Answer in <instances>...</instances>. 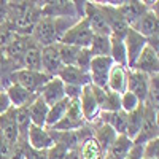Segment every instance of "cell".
I'll return each instance as SVG.
<instances>
[{"label":"cell","instance_id":"cell-1","mask_svg":"<svg viewBox=\"0 0 159 159\" xmlns=\"http://www.w3.org/2000/svg\"><path fill=\"white\" fill-rule=\"evenodd\" d=\"M76 21H78V18L40 16V19L37 21L30 37L42 48L51 46V45H57V43H61V38L64 37V34L67 32Z\"/></svg>","mask_w":159,"mask_h":159},{"label":"cell","instance_id":"cell-2","mask_svg":"<svg viewBox=\"0 0 159 159\" xmlns=\"http://www.w3.org/2000/svg\"><path fill=\"white\" fill-rule=\"evenodd\" d=\"M92 37H94V34H92L88 21L84 18H81L64 34V37L61 38V43L76 46V48H89Z\"/></svg>","mask_w":159,"mask_h":159},{"label":"cell","instance_id":"cell-3","mask_svg":"<svg viewBox=\"0 0 159 159\" xmlns=\"http://www.w3.org/2000/svg\"><path fill=\"white\" fill-rule=\"evenodd\" d=\"M51 80V76L45 75L43 72H32V70H25V69H21L18 72L13 73V78H11V84L16 83L19 86H22L24 89H27L29 92L35 96H40L43 86Z\"/></svg>","mask_w":159,"mask_h":159},{"label":"cell","instance_id":"cell-4","mask_svg":"<svg viewBox=\"0 0 159 159\" xmlns=\"http://www.w3.org/2000/svg\"><path fill=\"white\" fill-rule=\"evenodd\" d=\"M99 8L100 11L103 13V18L105 21H107V25H108V29H110V34L111 37H116V38H124L127 30H129V25L126 24V21L121 18V15H119V11L116 8V5H111L110 2L107 3H99Z\"/></svg>","mask_w":159,"mask_h":159},{"label":"cell","instance_id":"cell-5","mask_svg":"<svg viewBox=\"0 0 159 159\" xmlns=\"http://www.w3.org/2000/svg\"><path fill=\"white\" fill-rule=\"evenodd\" d=\"M83 126H86V121L81 113V107H80L78 100H70L69 110L64 115V118L57 124L49 127V130H57V132H69V130H78Z\"/></svg>","mask_w":159,"mask_h":159},{"label":"cell","instance_id":"cell-6","mask_svg":"<svg viewBox=\"0 0 159 159\" xmlns=\"http://www.w3.org/2000/svg\"><path fill=\"white\" fill-rule=\"evenodd\" d=\"M115 62L111 61L110 56L105 57H92L89 64V76H91V84L97 86L100 89H107V81H108V73Z\"/></svg>","mask_w":159,"mask_h":159},{"label":"cell","instance_id":"cell-7","mask_svg":"<svg viewBox=\"0 0 159 159\" xmlns=\"http://www.w3.org/2000/svg\"><path fill=\"white\" fill-rule=\"evenodd\" d=\"M94 35H102V37H111L110 29L107 25V21L103 18V13L100 11L97 2H84V16H83Z\"/></svg>","mask_w":159,"mask_h":159},{"label":"cell","instance_id":"cell-8","mask_svg":"<svg viewBox=\"0 0 159 159\" xmlns=\"http://www.w3.org/2000/svg\"><path fill=\"white\" fill-rule=\"evenodd\" d=\"M157 110L143 103V124L142 130L134 140V145H145L148 140L157 139Z\"/></svg>","mask_w":159,"mask_h":159},{"label":"cell","instance_id":"cell-9","mask_svg":"<svg viewBox=\"0 0 159 159\" xmlns=\"http://www.w3.org/2000/svg\"><path fill=\"white\" fill-rule=\"evenodd\" d=\"M123 40H124L126 54H127V70H130L132 67H134L135 61L139 59L140 52L145 49V46L148 45V38L142 37L134 29L129 27V30H127V34H126V37Z\"/></svg>","mask_w":159,"mask_h":159},{"label":"cell","instance_id":"cell-10","mask_svg":"<svg viewBox=\"0 0 159 159\" xmlns=\"http://www.w3.org/2000/svg\"><path fill=\"white\" fill-rule=\"evenodd\" d=\"M153 3H156V2H139V0H132V2H121L116 8L119 11V15H121V18L130 27L132 24H135L140 19V16H143L150 8H153Z\"/></svg>","mask_w":159,"mask_h":159},{"label":"cell","instance_id":"cell-11","mask_svg":"<svg viewBox=\"0 0 159 159\" xmlns=\"http://www.w3.org/2000/svg\"><path fill=\"white\" fill-rule=\"evenodd\" d=\"M64 69L61 54H59V43L42 48V72L51 78L59 75V72Z\"/></svg>","mask_w":159,"mask_h":159},{"label":"cell","instance_id":"cell-12","mask_svg":"<svg viewBox=\"0 0 159 159\" xmlns=\"http://www.w3.org/2000/svg\"><path fill=\"white\" fill-rule=\"evenodd\" d=\"M78 102H80V107H81V113H83V118H84L86 124L96 123L99 119V115H100V108L97 105V100H96L94 94H92L91 84H88L81 89V96H80Z\"/></svg>","mask_w":159,"mask_h":159},{"label":"cell","instance_id":"cell-13","mask_svg":"<svg viewBox=\"0 0 159 159\" xmlns=\"http://www.w3.org/2000/svg\"><path fill=\"white\" fill-rule=\"evenodd\" d=\"M150 89V75H145L139 70H127V91L132 92L142 103L147 100Z\"/></svg>","mask_w":159,"mask_h":159},{"label":"cell","instance_id":"cell-14","mask_svg":"<svg viewBox=\"0 0 159 159\" xmlns=\"http://www.w3.org/2000/svg\"><path fill=\"white\" fill-rule=\"evenodd\" d=\"M130 29H134L137 34H140L145 38H153L157 37V30H159V16L154 11V7L150 8L143 16H140V19L130 25Z\"/></svg>","mask_w":159,"mask_h":159},{"label":"cell","instance_id":"cell-15","mask_svg":"<svg viewBox=\"0 0 159 159\" xmlns=\"http://www.w3.org/2000/svg\"><path fill=\"white\" fill-rule=\"evenodd\" d=\"M134 70H139L145 75H157L159 72V56H157V51L153 49L151 46H145V49L140 52L139 59L135 61L134 67H132ZM130 69V70H132Z\"/></svg>","mask_w":159,"mask_h":159},{"label":"cell","instance_id":"cell-16","mask_svg":"<svg viewBox=\"0 0 159 159\" xmlns=\"http://www.w3.org/2000/svg\"><path fill=\"white\" fill-rule=\"evenodd\" d=\"M0 139L10 147H15L19 142V134L15 121V108H10L5 115L0 116Z\"/></svg>","mask_w":159,"mask_h":159},{"label":"cell","instance_id":"cell-17","mask_svg":"<svg viewBox=\"0 0 159 159\" xmlns=\"http://www.w3.org/2000/svg\"><path fill=\"white\" fill-rule=\"evenodd\" d=\"M27 145L38 151H48L54 145V140L46 127H37L32 124L27 132Z\"/></svg>","mask_w":159,"mask_h":159},{"label":"cell","instance_id":"cell-18","mask_svg":"<svg viewBox=\"0 0 159 159\" xmlns=\"http://www.w3.org/2000/svg\"><path fill=\"white\" fill-rule=\"evenodd\" d=\"M42 16H48V18H78L75 2H45L43 7H42Z\"/></svg>","mask_w":159,"mask_h":159},{"label":"cell","instance_id":"cell-19","mask_svg":"<svg viewBox=\"0 0 159 159\" xmlns=\"http://www.w3.org/2000/svg\"><path fill=\"white\" fill-rule=\"evenodd\" d=\"M40 97L45 100V103L48 105V107L61 102L62 99H65V86H64V83L57 76L51 78L49 81L43 86L42 92H40Z\"/></svg>","mask_w":159,"mask_h":159},{"label":"cell","instance_id":"cell-20","mask_svg":"<svg viewBox=\"0 0 159 159\" xmlns=\"http://www.w3.org/2000/svg\"><path fill=\"white\" fill-rule=\"evenodd\" d=\"M7 96L10 99V103H11V107L13 108H21V107H29V105L38 97L35 94H32V92H29L27 89H24L22 86L16 84V83H13L10 84L7 89Z\"/></svg>","mask_w":159,"mask_h":159},{"label":"cell","instance_id":"cell-21","mask_svg":"<svg viewBox=\"0 0 159 159\" xmlns=\"http://www.w3.org/2000/svg\"><path fill=\"white\" fill-rule=\"evenodd\" d=\"M91 126H92V137L96 139V142L99 143V147H100V150L103 151V156H105V153H107V150L111 147V143L115 142L118 134L110 126L100 123L99 119L96 123H92Z\"/></svg>","mask_w":159,"mask_h":159},{"label":"cell","instance_id":"cell-22","mask_svg":"<svg viewBox=\"0 0 159 159\" xmlns=\"http://www.w3.org/2000/svg\"><path fill=\"white\" fill-rule=\"evenodd\" d=\"M29 38L30 37H24V35H15V38L10 42V45L3 49L5 54L18 65V69H24L22 67V59L25 54V49H27L29 45Z\"/></svg>","mask_w":159,"mask_h":159},{"label":"cell","instance_id":"cell-23","mask_svg":"<svg viewBox=\"0 0 159 159\" xmlns=\"http://www.w3.org/2000/svg\"><path fill=\"white\" fill-rule=\"evenodd\" d=\"M99 121L110 126L118 135H126L127 130V113L119 111H102L99 115Z\"/></svg>","mask_w":159,"mask_h":159},{"label":"cell","instance_id":"cell-24","mask_svg":"<svg viewBox=\"0 0 159 159\" xmlns=\"http://www.w3.org/2000/svg\"><path fill=\"white\" fill-rule=\"evenodd\" d=\"M107 89L116 94H124L127 91V69L121 65H113L110 73H108V81H107Z\"/></svg>","mask_w":159,"mask_h":159},{"label":"cell","instance_id":"cell-25","mask_svg":"<svg viewBox=\"0 0 159 159\" xmlns=\"http://www.w3.org/2000/svg\"><path fill=\"white\" fill-rule=\"evenodd\" d=\"M57 78L64 84H70V86H80V88H84L88 84H91V76L88 72H83L76 67H64Z\"/></svg>","mask_w":159,"mask_h":159},{"label":"cell","instance_id":"cell-26","mask_svg":"<svg viewBox=\"0 0 159 159\" xmlns=\"http://www.w3.org/2000/svg\"><path fill=\"white\" fill-rule=\"evenodd\" d=\"M22 67L25 70L42 72V46L32 37L29 38V45H27V49H25L24 59H22Z\"/></svg>","mask_w":159,"mask_h":159},{"label":"cell","instance_id":"cell-27","mask_svg":"<svg viewBox=\"0 0 159 159\" xmlns=\"http://www.w3.org/2000/svg\"><path fill=\"white\" fill-rule=\"evenodd\" d=\"M132 147H134V142L127 135H118L115 142L111 143V147L107 150L105 156L108 159H124L132 150Z\"/></svg>","mask_w":159,"mask_h":159},{"label":"cell","instance_id":"cell-28","mask_svg":"<svg viewBox=\"0 0 159 159\" xmlns=\"http://www.w3.org/2000/svg\"><path fill=\"white\" fill-rule=\"evenodd\" d=\"M48 110L49 107L45 103L42 97H37L30 105H29V115H30V123L37 127H45L46 126V118H48Z\"/></svg>","mask_w":159,"mask_h":159},{"label":"cell","instance_id":"cell-29","mask_svg":"<svg viewBox=\"0 0 159 159\" xmlns=\"http://www.w3.org/2000/svg\"><path fill=\"white\" fill-rule=\"evenodd\" d=\"M78 159H102L103 151L100 150L99 143L96 142L94 137H89L80 143V147H76Z\"/></svg>","mask_w":159,"mask_h":159},{"label":"cell","instance_id":"cell-30","mask_svg":"<svg viewBox=\"0 0 159 159\" xmlns=\"http://www.w3.org/2000/svg\"><path fill=\"white\" fill-rule=\"evenodd\" d=\"M18 65L13 62L3 49H0V83L2 86L7 89L10 84H11V78H13V73L18 72Z\"/></svg>","mask_w":159,"mask_h":159},{"label":"cell","instance_id":"cell-31","mask_svg":"<svg viewBox=\"0 0 159 159\" xmlns=\"http://www.w3.org/2000/svg\"><path fill=\"white\" fill-rule=\"evenodd\" d=\"M142 124H143V103L137 110H134L132 113L127 115V130L126 135L134 142L137 139V135L140 134L142 130Z\"/></svg>","mask_w":159,"mask_h":159},{"label":"cell","instance_id":"cell-32","mask_svg":"<svg viewBox=\"0 0 159 159\" xmlns=\"http://www.w3.org/2000/svg\"><path fill=\"white\" fill-rule=\"evenodd\" d=\"M110 57L116 65L127 69V54H126V46H124V40L110 37Z\"/></svg>","mask_w":159,"mask_h":159},{"label":"cell","instance_id":"cell-33","mask_svg":"<svg viewBox=\"0 0 159 159\" xmlns=\"http://www.w3.org/2000/svg\"><path fill=\"white\" fill-rule=\"evenodd\" d=\"M69 105H70V100L65 97V99H62L61 102H57V103H54V105H51L49 107V110H48V118H46V129H49V127H52L54 124H57L61 119L64 118V115L67 113V110H69Z\"/></svg>","mask_w":159,"mask_h":159},{"label":"cell","instance_id":"cell-34","mask_svg":"<svg viewBox=\"0 0 159 159\" xmlns=\"http://www.w3.org/2000/svg\"><path fill=\"white\" fill-rule=\"evenodd\" d=\"M88 49H89V52H91L92 57H105V56H110V37L94 35Z\"/></svg>","mask_w":159,"mask_h":159},{"label":"cell","instance_id":"cell-35","mask_svg":"<svg viewBox=\"0 0 159 159\" xmlns=\"http://www.w3.org/2000/svg\"><path fill=\"white\" fill-rule=\"evenodd\" d=\"M81 49L83 48H76V46L59 43V54H61V61H62L64 67H75Z\"/></svg>","mask_w":159,"mask_h":159},{"label":"cell","instance_id":"cell-36","mask_svg":"<svg viewBox=\"0 0 159 159\" xmlns=\"http://www.w3.org/2000/svg\"><path fill=\"white\" fill-rule=\"evenodd\" d=\"M142 105V102L132 94V92H129V91H126L124 94H121V110L124 111V113H132L134 110H137L139 107Z\"/></svg>","mask_w":159,"mask_h":159},{"label":"cell","instance_id":"cell-37","mask_svg":"<svg viewBox=\"0 0 159 159\" xmlns=\"http://www.w3.org/2000/svg\"><path fill=\"white\" fill-rule=\"evenodd\" d=\"M143 157L147 159H159V137L148 140L143 145Z\"/></svg>","mask_w":159,"mask_h":159},{"label":"cell","instance_id":"cell-38","mask_svg":"<svg viewBox=\"0 0 159 159\" xmlns=\"http://www.w3.org/2000/svg\"><path fill=\"white\" fill-rule=\"evenodd\" d=\"M46 159H70V150L64 148L62 145L54 143L46 151Z\"/></svg>","mask_w":159,"mask_h":159},{"label":"cell","instance_id":"cell-39","mask_svg":"<svg viewBox=\"0 0 159 159\" xmlns=\"http://www.w3.org/2000/svg\"><path fill=\"white\" fill-rule=\"evenodd\" d=\"M91 59H92V56H91L89 49H88V48H83L81 52H80V56H78V61H76V65H75V67L80 69V70H83V72H88V73H89Z\"/></svg>","mask_w":159,"mask_h":159},{"label":"cell","instance_id":"cell-40","mask_svg":"<svg viewBox=\"0 0 159 159\" xmlns=\"http://www.w3.org/2000/svg\"><path fill=\"white\" fill-rule=\"evenodd\" d=\"M21 145V143H19ZM22 151H24V159H46V151H38L30 148L27 143L22 145Z\"/></svg>","mask_w":159,"mask_h":159},{"label":"cell","instance_id":"cell-41","mask_svg":"<svg viewBox=\"0 0 159 159\" xmlns=\"http://www.w3.org/2000/svg\"><path fill=\"white\" fill-rule=\"evenodd\" d=\"M65 86V97L69 100H78L81 96V89L80 86H70V84H64Z\"/></svg>","mask_w":159,"mask_h":159},{"label":"cell","instance_id":"cell-42","mask_svg":"<svg viewBox=\"0 0 159 159\" xmlns=\"http://www.w3.org/2000/svg\"><path fill=\"white\" fill-rule=\"evenodd\" d=\"M10 108H13V107L10 103V99L7 96V92H0V116L5 115Z\"/></svg>","mask_w":159,"mask_h":159},{"label":"cell","instance_id":"cell-43","mask_svg":"<svg viewBox=\"0 0 159 159\" xmlns=\"http://www.w3.org/2000/svg\"><path fill=\"white\" fill-rule=\"evenodd\" d=\"M142 157H143V145H134L124 159H142Z\"/></svg>","mask_w":159,"mask_h":159},{"label":"cell","instance_id":"cell-44","mask_svg":"<svg viewBox=\"0 0 159 159\" xmlns=\"http://www.w3.org/2000/svg\"><path fill=\"white\" fill-rule=\"evenodd\" d=\"M8 159H24V151H22V145H15L11 148V153L8 156Z\"/></svg>","mask_w":159,"mask_h":159},{"label":"cell","instance_id":"cell-45","mask_svg":"<svg viewBox=\"0 0 159 159\" xmlns=\"http://www.w3.org/2000/svg\"><path fill=\"white\" fill-rule=\"evenodd\" d=\"M0 92H5V88L2 86V83H0Z\"/></svg>","mask_w":159,"mask_h":159},{"label":"cell","instance_id":"cell-46","mask_svg":"<svg viewBox=\"0 0 159 159\" xmlns=\"http://www.w3.org/2000/svg\"><path fill=\"white\" fill-rule=\"evenodd\" d=\"M142 159H147V157H142Z\"/></svg>","mask_w":159,"mask_h":159}]
</instances>
